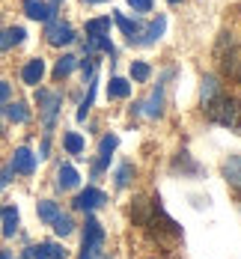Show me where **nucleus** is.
I'll use <instances>...</instances> for the list:
<instances>
[{
  "label": "nucleus",
  "mask_w": 241,
  "mask_h": 259,
  "mask_svg": "<svg viewBox=\"0 0 241 259\" xmlns=\"http://www.w3.org/2000/svg\"><path fill=\"white\" fill-rule=\"evenodd\" d=\"M206 113L217 125H226L232 131H241V102L229 96H214L212 102H206Z\"/></svg>",
  "instance_id": "f257e3e1"
},
{
  "label": "nucleus",
  "mask_w": 241,
  "mask_h": 259,
  "mask_svg": "<svg viewBox=\"0 0 241 259\" xmlns=\"http://www.w3.org/2000/svg\"><path fill=\"white\" fill-rule=\"evenodd\" d=\"M36 102H39V107H42V119H45V128H51L54 119H57V113H60V96L57 93H51V90H39L36 93Z\"/></svg>",
  "instance_id": "f03ea898"
},
{
  "label": "nucleus",
  "mask_w": 241,
  "mask_h": 259,
  "mask_svg": "<svg viewBox=\"0 0 241 259\" xmlns=\"http://www.w3.org/2000/svg\"><path fill=\"white\" fill-rule=\"evenodd\" d=\"M102 244H105V230H102V224H99L95 218H89L86 227H83V247L92 250V253H99Z\"/></svg>",
  "instance_id": "7ed1b4c3"
},
{
  "label": "nucleus",
  "mask_w": 241,
  "mask_h": 259,
  "mask_svg": "<svg viewBox=\"0 0 241 259\" xmlns=\"http://www.w3.org/2000/svg\"><path fill=\"white\" fill-rule=\"evenodd\" d=\"M45 36H48V42L51 45H69V42H75V30L69 24H60V21H48L45 27Z\"/></svg>",
  "instance_id": "20e7f679"
},
{
  "label": "nucleus",
  "mask_w": 241,
  "mask_h": 259,
  "mask_svg": "<svg viewBox=\"0 0 241 259\" xmlns=\"http://www.w3.org/2000/svg\"><path fill=\"white\" fill-rule=\"evenodd\" d=\"M12 173H21V176H30L33 170H36V155L27 149V146H21V149H15L12 152Z\"/></svg>",
  "instance_id": "39448f33"
},
{
  "label": "nucleus",
  "mask_w": 241,
  "mask_h": 259,
  "mask_svg": "<svg viewBox=\"0 0 241 259\" xmlns=\"http://www.w3.org/2000/svg\"><path fill=\"white\" fill-rule=\"evenodd\" d=\"M24 12H27V18H33V21H51L57 6L45 3V0H24Z\"/></svg>",
  "instance_id": "423d86ee"
},
{
  "label": "nucleus",
  "mask_w": 241,
  "mask_h": 259,
  "mask_svg": "<svg viewBox=\"0 0 241 259\" xmlns=\"http://www.w3.org/2000/svg\"><path fill=\"white\" fill-rule=\"evenodd\" d=\"M102 203H107V197L99 188H86V191H80L78 197H75V208H80V211H92V208H99Z\"/></svg>",
  "instance_id": "0eeeda50"
},
{
  "label": "nucleus",
  "mask_w": 241,
  "mask_h": 259,
  "mask_svg": "<svg viewBox=\"0 0 241 259\" xmlns=\"http://www.w3.org/2000/svg\"><path fill=\"white\" fill-rule=\"evenodd\" d=\"M42 78H45V60L33 57L24 66V72H21V80H24L27 87H36V83H42Z\"/></svg>",
  "instance_id": "6e6552de"
},
{
  "label": "nucleus",
  "mask_w": 241,
  "mask_h": 259,
  "mask_svg": "<svg viewBox=\"0 0 241 259\" xmlns=\"http://www.w3.org/2000/svg\"><path fill=\"white\" fill-rule=\"evenodd\" d=\"M78 182H80V176H78V170H75L72 164H63V167L57 170V185H60L63 191H72V188H78Z\"/></svg>",
  "instance_id": "1a4fd4ad"
},
{
  "label": "nucleus",
  "mask_w": 241,
  "mask_h": 259,
  "mask_svg": "<svg viewBox=\"0 0 241 259\" xmlns=\"http://www.w3.org/2000/svg\"><path fill=\"white\" fill-rule=\"evenodd\" d=\"M24 36H27L24 27H9V30H0V51L21 45V42H24Z\"/></svg>",
  "instance_id": "9d476101"
},
{
  "label": "nucleus",
  "mask_w": 241,
  "mask_h": 259,
  "mask_svg": "<svg viewBox=\"0 0 241 259\" xmlns=\"http://www.w3.org/2000/svg\"><path fill=\"white\" fill-rule=\"evenodd\" d=\"M75 66H78V57H75V54H63V57L57 60V66H54V78L57 80L69 78V75L75 72Z\"/></svg>",
  "instance_id": "9b49d317"
},
{
  "label": "nucleus",
  "mask_w": 241,
  "mask_h": 259,
  "mask_svg": "<svg viewBox=\"0 0 241 259\" xmlns=\"http://www.w3.org/2000/svg\"><path fill=\"white\" fill-rule=\"evenodd\" d=\"M107 96L110 99H128L131 96V83L125 78H110V83H107Z\"/></svg>",
  "instance_id": "f8f14e48"
},
{
  "label": "nucleus",
  "mask_w": 241,
  "mask_h": 259,
  "mask_svg": "<svg viewBox=\"0 0 241 259\" xmlns=\"http://www.w3.org/2000/svg\"><path fill=\"white\" fill-rule=\"evenodd\" d=\"M223 173H226V179L232 182V188H238L241 191V155H232L226 164H223Z\"/></svg>",
  "instance_id": "ddd939ff"
},
{
  "label": "nucleus",
  "mask_w": 241,
  "mask_h": 259,
  "mask_svg": "<svg viewBox=\"0 0 241 259\" xmlns=\"http://www.w3.org/2000/svg\"><path fill=\"white\" fill-rule=\"evenodd\" d=\"M110 33V18H92V21H86V36L89 39H102Z\"/></svg>",
  "instance_id": "4468645a"
},
{
  "label": "nucleus",
  "mask_w": 241,
  "mask_h": 259,
  "mask_svg": "<svg viewBox=\"0 0 241 259\" xmlns=\"http://www.w3.org/2000/svg\"><path fill=\"white\" fill-rule=\"evenodd\" d=\"M0 218H3V235L12 238V235L18 233V211H15V208H3Z\"/></svg>",
  "instance_id": "2eb2a0df"
},
{
  "label": "nucleus",
  "mask_w": 241,
  "mask_h": 259,
  "mask_svg": "<svg viewBox=\"0 0 241 259\" xmlns=\"http://www.w3.org/2000/svg\"><path fill=\"white\" fill-rule=\"evenodd\" d=\"M113 21L119 24V30H122L125 36H128V42H134V36L140 33V24H137V21H131V18H125L122 12H116V15H113Z\"/></svg>",
  "instance_id": "dca6fc26"
},
{
  "label": "nucleus",
  "mask_w": 241,
  "mask_h": 259,
  "mask_svg": "<svg viewBox=\"0 0 241 259\" xmlns=\"http://www.w3.org/2000/svg\"><path fill=\"white\" fill-rule=\"evenodd\" d=\"M6 116L12 122H27L30 119V110H27L24 102H15V104H6Z\"/></svg>",
  "instance_id": "f3484780"
},
{
  "label": "nucleus",
  "mask_w": 241,
  "mask_h": 259,
  "mask_svg": "<svg viewBox=\"0 0 241 259\" xmlns=\"http://www.w3.org/2000/svg\"><path fill=\"white\" fill-rule=\"evenodd\" d=\"M63 143H66V152H69V155H80V152H83V137H80L78 131H69V134L63 137Z\"/></svg>",
  "instance_id": "a211bd4d"
},
{
  "label": "nucleus",
  "mask_w": 241,
  "mask_h": 259,
  "mask_svg": "<svg viewBox=\"0 0 241 259\" xmlns=\"http://www.w3.org/2000/svg\"><path fill=\"white\" fill-rule=\"evenodd\" d=\"M143 110H146V116H161V110H164V96H161V90L152 93V99L146 104H140Z\"/></svg>",
  "instance_id": "6ab92c4d"
},
{
  "label": "nucleus",
  "mask_w": 241,
  "mask_h": 259,
  "mask_svg": "<svg viewBox=\"0 0 241 259\" xmlns=\"http://www.w3.org/2000/svg\"><path fill=\"white\" fill-rule=\"evenodd\" d=\"M57 214H60V206H57V203H51V200H42V203H39V218H42L45 224H54Z\"/></svg>",
  "instance_id": "aec40b11"
},
{
  "label": "nucleus",
  "mask_w": 241,
  "mask_h": 259,
  "mask_svg": "<svg viewBox=\"0 0 241 259\" xmlns=\"http://www.w3.org/2000/svg\"><path fill=\"white\" fill-rule=\"evenodd\" d=\"M72 230H75V224H72V218L60 211V214H57V221H54V233H57V235H69Z\"/></svg>",
  "instance_id": "412c9836"
},
{
  "label": "nucleus",
  "mask_w": 241,
  "mask_h": 259,
  "mask_svg": "<svg viewBox=\"0 0 241 259\" xmlns=\"http://www.w3.org/2000/svg\"><path fill=\"white\" fill-rule=\"evenodd\" d=\"M149 75H152V69L143 63V60H134L131 63V78L137 80V83H143V80H149Z\"/></svg>",
  "instance_id": "4be33fe9"
},
{
  "label": "nucleus",
  "mask_w": 241,
  "mask_h": 259,
  "mask_svg": "<svg viewBox=\"0 0 241 259\" xmlns=\"http://www.w3.org/2000/svg\"><path fill=\"white\" fill-rule=\"evenodd\" d=\"M42 250H45V256L48 259H69V250H66L63 244H54V241H45Z\"/></svg>",
  "instance_id": "5701e85b"
},
{
  "label": "nucleus",
  "mask_w": 241,
  "mask_h": 259,
  "mask_svg": "<svg viewBox=\"0 0 241 259\" xmlns=\"http://www.w3.org/2000/svg\"><path fill=\"white\" fill-rule=\"evenodd\" d=\"M131 176H134V167L131 164H122L119 173H116V185H119V188H128V185H131Z\"/></svg>",
  "instance_id": "b1692460"
},
{
  "label": "nucleus",
  "mask_w": 241,
  "mask_h": 259,
  "mask_svg": "<svg viewBox=\"0 0 241 259\" xmlns=\"http://www.w3.org/2000/svg\"><path fill=\"white\" fill-rule=\"evenodd\" d=\"M116 146H119V140H116L113 134H107V137H102V146H99V149H102V158H110V152H113Z\"/></svg>",
  "instance_id": "393cba45"
},
{
  "label": "nucleus",
  "mask_w": 241,
  "mask_h": 259,
  "mask_svg": "<svg viewBox=\"0 0 241 259\" xmlns=\"http://www.w3.org/2000/svg\"><path fill=\"white\" fill-rule=\"evenodd\" d=\"M214 96H217V80L206 78V80H203V99H206V102H212Z\"/></svg>",
  "instance_id": "a878e982"
},
{
  "label": "nucleus",
  "mask_w": 241,
  "mask_h": 259,
  "mask_svg": "<svg viewBox=\"0 0 241 259\" xmlns=\"http://www.w3.org/2000/svg\"><path fill=\"white\" fill-rule=\"evenodd\" d=\"M164 27H167V18H158V21H152V27H149V39H146V42H155V39H161Z\"/></svg>",
  "instance_id": "bb28decb"
},
{
  "label": "nucleus",
  "mask_w": 241,
  "mask_h": 259,
  "mask_svg": "<svg viewBox=\"0 0 241 259\" xmlns=\"http://www.w3.org/2000/svg\"><path fill=\"white\" fill-rule=\"evenodd\" d=\"M134 12H152V0H128Z\"/></svg>",
  "instance_id": "cd10ccee"
},
{
  "label": "nucleus",
  "mask_w": 241,
  "mask_h": 259,
  "mask_svg": "<svg viewBox=\"0 0 241 259\" xmlns=\"http://www.w3.org/2000/svg\"><path fill=\"white\" fill-rule=\"evenodd\" d=\"M9 182H12V167H6V170L0 173V191H3V188H6Z\"/></svg>",
  "instance_id": "c85d7f7f"
},
{
  "label": "nucleus",
  "mask_w": 241,
  "mask_h": 259,
  "mask_svg": "<svg viewBox=\"0 0 241 259\" xmlns=\"http://www.w3.org/2000/svg\"><path fill=\"white\" fill-rule=\"evenodd\" d=\"M9 93H12V90H9V83H6V80H0V104L9 99Z\"/></svg>",
  "instance_id": "c756f323"
},
{
  "label": "nucleus",
  "mask_w": 241,
  "mask_h": 259,
  "mask_svg": "<svg viewBox=\"0 0 241 259\" xmlns=\"http://www.w3.org/2000/svg\"><path fill=\"white\" fill-rule=\"evenodd\" d=\"M48 155V137H45V140H42V146H39V158H45Z\"/></svg>",
  "instance_id": "7c9ffc66"
},
{
  "label": "nucleus",
  "mask_w": 241,
  "mask_h": 259,
  "mask_svg": "<svg viewBox=\"0 0 241 259\" xmlns=\"http://www.w3.org/2000/svg\"><path fill=\"white\" fill-rule=\"evenodd\" d=\"M80 259H95V253H92V250H86V247H83V250H80Z\"/></svg>",
  "instance_id": "2f4dec72"
},
{
  "label": "nucleus",
  "mask_w": 241,
  "mask_h": 259,
  "mask_svg": "<svg viewBox=\"0 0 241 259\" xmlns=\"http://www.w3.org/2000/svg\"><path fill=\"white\" fill-rule=\"evenodd\" d=\"M83 3H105V0H83Z\"/></svg>",
  "instance_id": "473e14b6"
},
{
  "label": "nucleus",
  "mask_w": 241,
  "mask_h": 259,
  "mask_svg": "<svg viewBox=\"0 0 241 259\" xmlns=\"http://www.w3.org/2000/svg\"><path fill=\"white\" fill-rule=\"evenodd\" d=\"M0 259H9V253H0Z\"/></svg>",
  "instance_id": "72a5a7b5"
},
{
  "label": "nucleus",
  "mask_w": 241,
  "mask_h": 259,
  "mask_svg": "<svg viewBox=\"0 0 241 259\" xmlns=\"http://www.w3.org/2000/svg\"><path fill=\"white\" fill-rule=\"evenodd\" d=\"M170 3H182V0H170Z\"/></svg>",
  "instance_id": "f704fd0d"
},
{
  "label": "nucleus",
  "mask_w": 241,
  "mask_h": 259,
  "mask_svg": "<svg viewBox=\"0 0 241 259\" xmlns=\"http://www.w3.org/2000/svg\"><path fill=\"white\" fill-rule=\"evenodd\" d=\"M0 134H3V125H0Z\"/></svg>",
  "instance_id": "c9c22d12"
}]
</instances>
